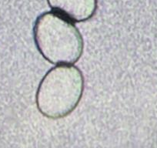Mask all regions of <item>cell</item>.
Listing matches in <instances>:
<instances>
[{"mask_svg":"<svg viewBox=\"0 0 157 148\" xmlns=\"http://www.w3.org/2000/svg\"><path fill=\"white\" fill-rule=\"evenodd\" d=\"M33 36L38 50L53 64L72 65L83 53V39L78 28L55 12H46L38 16Z\"/></svg>","mask_w":157,"mask_h":148,"instance_id":"obj_1","label":"cell"},{"mask_svg":"<svg viewBox=\"0 0 157 148\" xmlns=\"http://www.w3.org/2000/svg\"><path fill=\"white\" fill-rule=\"evenodd\" d=\"M83 90V76L76 66H56L45 75L39 84L36 93L38 110L49 119L63 118L78 106Z\"/></svg>","mask_w":157,"mask_h":148,"instance_id":"obj_2","label":"cell"},{"mask_svg":"<svg viewBox=\"0 0 157 148\" xmlns=\"http://www.w3.org/2000/svg\"><path fill=\"white\" fill-rule=\"evenodd\" d=\"M53 12L75 22H82L94 16L97 0H47Z\"/></svg>","mask_w":157,"mask_h":148,"instance_id":"obj_3","label":"cell"}]
</instances>
